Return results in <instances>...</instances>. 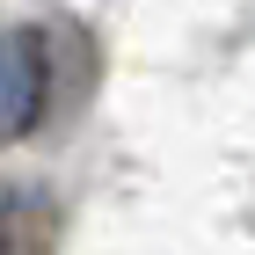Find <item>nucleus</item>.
Returning a JSON list of instances; mask_svg holds the SVG:
<instances>
[{"instance_id":"nucleus-2","label":"nucleus","mask_w":255,"mask_h":255,"mask_svg":"<svg viewBox=\"0 0 255 255\" xmlns=\"http://www.w3.org/2000/svg\"><path fill=\"white\" fill-rule=\"evenodd\" d=\"M66 212L51 190H7L0 197V255H59Z\"/></svg>"},{"instance_id":"nucleus-1","label":"nucleus","mask_w":255,"mask_h":255,"mask_svg":"<svg viewBox=\"0 0 255 255\" xmlns=\"http://www.w3.org/2000/svg\"><path fill=\"white\" fill-rule=\"evenodd\" d=\"M95 88V44L73 22L51 29H0V146L44 131V117Z\"/></svg>"}]
</instances>
